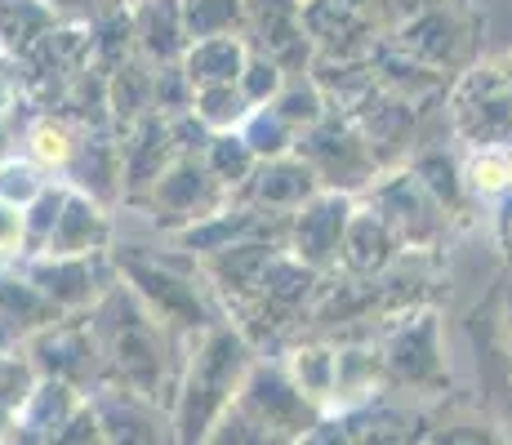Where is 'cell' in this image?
<instances>
[{
  "label": "cell",
  "instance_id": "cell-8",
  "mask_svg": "<svg viewBox=\"0 0 512 445\" xmlns=\"http://www.w3.org/2000/svg\"><path fill=\"white\" fill-rule=\"evenodd\" d=\"M63 201H67V192L45 187L32 205H23V250L45 254V241H49V232H54L58 214H63Z\"/></svg>",
  "mask_w": 512,
  "mask_h": 445
},
{
  "label": "cell",
  "instance_id": "cell-5",
  "mask_svg": "<svg viewBox=\"0 0 512 445\" xmlns=\"http://www.w3.org/2000/svg\"><path fill=\"white\" fill-rule=\"evenodd\" d=\"M32 285L54 308H76L94 294L90 285V259H45L32 267Z\"/></svg>",
  "mask_w": 512,
  "mask_h": 445
},
{
  "label": "cell",
  "instance_id": "cell-4",
  "mask_svg": "<svg viewBox=\"0 0 512 445\" xmlns=\"http://www.w3.org/2000/svg\"><path fill=\"white\" fill-rule=\"evenodd\" d=\"M49 312L58 316V308L36 285H23L18 276L0 272V343H14V339H27V334L45 330Z\"/></svg>",
  "mask_w": 512,
  "mask_h": 445
},
{
  "label": "cell",
  "instance_id": "cell-7",
  "mask_svg": "<svg viewBox=\"0 0 512 445\" xmlns=\"http://www.w3.org/2000/svg\"><path fill=\"white\" fill-rule=\"evenodd\" d=\"M343 201H321L312 205L308 214H303L299 223V254L308 263H326L330 250H339L343 245Z\"/></svg>",
  "mask_w": 512,
  "mask_h": 445
},
{
  "label": "cell",
  "instance_id": "cell-2",
  "mask_svg": "<svg viewBox=\"0 0 512 445\" xmlns=\"http://www.w3.org/2000/svg\"><path fill=\"white\" fill-rule=\"evenodd\" d=\"M107 321L112 325V356L116 365H121V374L130 379L134 392H143V397H152L156 383H161V334H156L152 316H147L139 303H130L125 294H112L103 308Z\"/></svg>",
  "mask_w": 512,
  "mask_h": 445
},
{
  "label": "cell",
  "instance_id": "cell-9",
  "mask_svg": "<svg viewBox=\"0 0 512 445\" xmlns=\"http://www.w3.org/2000/svg\"><path fill=\"white\" fill-rule=\"evenodd\" d=\"M41 192H45V178H41L36 165H27V161H0V201H5V205L23 210V205H32Z\"/></svg>",
  "mask_w": 512,
  "mask_h": 445
},
{
  "label": "cell",
  "instance_id": "cell-3",
  "mask_svg": "<svg viewBox=\"0 0 512 445\" xmlns=\"http://www.w3.org/2000/svg\"><path fill=\"white\" fill-rule=\"evenodd\" d=\"M103 245H107V219L98 214V205L90 196L67 192L63 214H58L54 232L45 241V259H90Z\"/></svg>",
  "mask_w": 512,
  "mask_h": 445
},
{
  "label": "cell",
  "instance_id": "cell-14",
  "mask_svg": "<svg viewBox=\"0 0 512 445\" xmlns=\"http://www.w3.org/2000/svg\"><path fill=\"white\" fill-rule=\"evenodd\" d=\"M294 445H352V441H348V428H343V423H317V428L303 432Z\"/></svg>",
  "mask_w": 512,
  "mask_h": 445
},
{
  "label": "cell",
  "instance_id": "cell-1",
  "mask_svg": "<svg viewBox=\"0 0 512 445\" xmlns=\"http://www.w3.org/2000/svg\"><path fill=\"white\" fill-rule=\"evenodd\" d=\"M250 374L245 348L236 334H210V343L201 348L192 365V379L183 392V410H179V445H201L210 437V428L223 419V410L232 405L241 379Z\"/></svg>",
  "mask_w": 512,
  "mask_h": 445
},
{
  "label": "cell",
  "instance_id": "cell-11",
  "mask_svg": "<svg viewBox=\"0 0 512 445\" xmlns=\"http://www.w3.org/2000/svg\"><path fill=\"white\" fill-rule=\"evenodd\" d=\"M27 143H32V156L41 165H67V161H72V152H76L72 138H67V130H63V125H54V121L36 125Z\"/></svg>",
  "mask_w": 512,
  "mask_h": 445
},
{
  "label": "cell",
  "instance_id": "cell-12",
  "mask_svg": "<svg viewBox=\"0 0 512 445\" xmlns=\"http://www.w3.org/2000/svg\"><path fill=\"white\" fill-rule=\"evenodd\" d=\"M428 445H504V441H499L495 432H486V428H468V423H459V428L432 432Z\"/></svg>",
  "mask_w": 512,
  "mask_h": 445
},
{
  "label": "cell",
  "instance_id": "cell-6",
  "mask_svg": "<svg viewBox=\"0 0 512 445\" xmlns=\"http://www.w3.org/2000/svg\"><path fill=\"white\" fill-rule=\"evenodd\" d=\"M232 76H241V45L232 36H205V41H196V49L187 54V81H196L201 89H214V85H232Z\"/></svg>",
  "mask_w": 512,
  "mask_h": 445
},
{
  "label": "cell",
  "instance_id": "cell-15",
  "mask_svg": "<svg viewBox=\"0 0 512 445\" xmlns=\"http://www.w3.org/2000/svg\"><path fill=\"white\" fill-rule=\"evenodd\" d=\"M5 147H9V138H5V130H0V161H5Z\"/></svg>",
  "mask_w": 512,
  "mask_h": 445
},
{
  "label": "cell",
  "instance_id": "cell-13",
  "mask_svg": "<svg viewBox=\"0 0 512 445\" xmlns=\"http://www.w3.org/2000/svg\"><path fill=\"white\" fill-rule=\"evenodd\" d=\"M23 250V210L0 201V254Z\"/></svg>",
  "mask_w": 512,
  "mask_h": 445
},
{
  "label": "cell",
  "instance_id": "cell-10",
  "mask_svg": "<svg viewBox=\"0 0 512 445\" xmlns=\"http://www.w3.org/2000/svg\"><path fill=\"white\" fill-rule=\"evenodd\" d=\"M27 397H32V365L18 361V356L0 361V428L23 410Z\"/></svg>",
  "mask_w": 512,
  "mask_h": 445
}]
</instances>
